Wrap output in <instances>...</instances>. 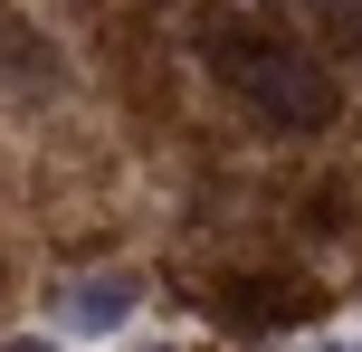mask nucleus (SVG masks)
Here are the masks:
<instances>
[{
  "instance_id": "39448f33",
  "label": "nucleus",
  "mask_w": 362,
  "mask_h": 352,
  "mask_svg": "<svg viewBox=\"0 0 362 352\" xmlns=\"http://www.w3.org/2000/svg\"><path fill=\"white\" fill-rule=\"evenodd\" d=\"M315 352H362V343H315Z\"/></svg>"
},
{
  "instance_id": "20e7f679",
  "label": "nucleus",
  "mask_w": 362,
  "mask_h": 352,
  "mask_svg": "<svg viewBox=\"0 0 362 352\" xmlns=\"http://www.w3.org/2000/svg\"><path fill=\"white\" fill-rule=\"evenodd\" d=\"M0 352H67V343H57V334H10Z\"/></svg>"
},
{
  "instance_id": "423d86ee",
  "label": "nucleus",
  "mask_w": 362,
  "mask_h": 352,
  "mask_svg": "<svg viewBox=\"0 0 362 352\" xmlns=\"http://www.w3.org/2000/svg\"><path fill=\"white\" fill-rule=\"evenodd\" d=\"M144 352H181V343H144Z\"/></svg>"
},
{
  "instance_id": "7ed1b4c3",
  "label": "nucleus",
  "mask_w": 362,
  "mask_h": 352,
  "mask_svg": "<svg viewBox=\"0 0 362 352\" xmlns=\"http://www.w3.org/2000/svg\"><path fill=\"white\" fill-rule=\"evenodd\" d=\"M315 10H325V19H334L344 38H362V0H315Z\"/></svg>"
},
{
  "instance_id": "f257e3e1",
  "label": "nucleus",
  "mask_w": 362,
  "mask_h": 352,
  "mask_svg": "<svg viewBox=\"0 0 362 352\" xmlns=\"http://www.w3.org/2000/svg\"><path fill=\"white\" fill-rule=\"evenodd\" d=\"M200 57H210V76L238 95V105H257L267 124H286V133L334 124V76L315 67L296 38H276V29H210Z\"/></svg>"
},
{
  "instance_id": "f03ea898",
  "label": "nucleus",
  "mask_w": 362,
  "mask_h": 352,
  "mask_svg": "<svg viewBox=\"0 0 362 352\" xmlns=\"http://www.w3.org/2000/svg\"><path fill=\"white\" fill-rule=\"evenodd\" d=\"M48 315H57V343H115L134 315H144V277H134V267L67 277V286L48 296Z\"/></svg>"
}]
</instances>
